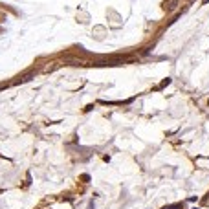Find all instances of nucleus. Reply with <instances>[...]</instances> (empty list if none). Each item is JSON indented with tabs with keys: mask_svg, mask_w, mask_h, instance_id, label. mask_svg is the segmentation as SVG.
Instances as JSON below:
<instances>
[{
	"mask_svg": "<svg viewBox=\"0 0 209 209\" xmlns=\"http://www.w3.org/2000/svg\"><path fill=\"white\" fill-rule=\"evenodd\" d=\"M163 209H182V204H174V205H167V207H163Z\"/></svg>",
	"mask_w": 209,
	"mask_h": 209,
	"instance_id": "obj_1",
	"label": "nucleus"
},
{
	"mask_svg": "<svg viewBox=\"0 0 209 209\" xmlns=\"http://www.w3.org/2000/svg\"><path fill=\"white\" fill-rule=\"evenodd\" d=\"M204 2H205V4H207V2H209V0H204Z\"/></svg>",
	"mask_w": 209,
	"mask_h": 209,
	"instance_id": "obj_2",
	"label": "nucleus"
},
{
	"mask_svg": "<svg viewBox=\"0 0 209 209\" xmlns=\"http://www.w3.org/2000/svg\"><path fill=\"white\" fill-rule=\"evenodd\" d=\"M187 2H191V0H187Z\"/></svg>",
	"mask_w": 209,
	"mask_h": 209,
	"instance_id": "obj_3",
	"label": "nucleus"
}]
</instances>
